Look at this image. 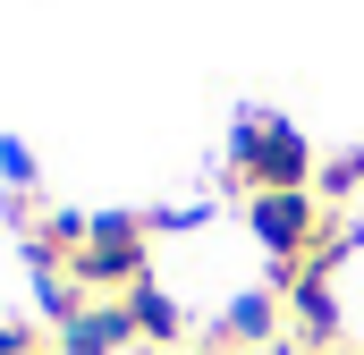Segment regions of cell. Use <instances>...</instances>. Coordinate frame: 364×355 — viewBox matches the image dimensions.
Returning a JSON list of instances; mask_svg holds the SVG:
<instances>
[{
  "instance_id": "6da1fadb",
  "label": "cell",
  "mask_w": 364,
  "mask_h": 355,
  "mask_svg": "<svg viewBox=\"0 0 364 355\" xmlns=\"http://www.w3.org/2000/svg\"><path fill=\"white\" fill-rule=\"evenodd\" d=\"M322 178V153L305 144V127L296 119H279V110H246L237 127H229V186L255 203V195H296V186H314Z\"/></svg>"
},
{
  "instance_id": "7a4b0ae2",
  "label": "cell",
  "mask_w": 364,
  "mask_h": 355,
  "mask_svg": "<svg viewBox=\"0 0 364 355\" xmlns=\"http://www.w3.org/2000/svg\"><path fill=\"white\" fill-rule=\"evenodd\" d=\"M153 237H161L153 212H85V246H77L68 279L85 296H127L153 279Z\"/></svg>"
},
{
  "instance_id": "3957f363",
  "label": "cell",
  "mask_w": 364,
  "mask_h": 355,
  "mask_svg": "<svg viewBox=\"0 0 364 355\" xmlns=\"http://www.w3.org/2000/svg\"><path fill=\"white\" fill-rule=\"evenodd\" d=\"M322 229H331V203H322L314 186H296V195H255V203H246V237L272 254V271H296L314 254Z\"/></svg>"
},
{
  "instance_id": "277c9868",
  "label": "cell",
  "mask_w": 364,
  "mask_h": 355,
  "mask_svg": "<svg viewBox=\"0 0 364 355\" xmlns=\"http://www.w3.org/2000/svg\"><path fill=\"white\" fill-rule=\"evenodd\" d=\"M279 330H288V296H279V288H237L229 313L212 322V339H220L229 355H272Z\"/></svg>"
},
{
  "instance_id": "5b68a950",
  "label": "cell",
  "mask_w": 364,
  "mask_h": 355,
  "mask_svg": "<svg viewBox=\"0 0 364 355\" xmlns=\"http://www.w3.org/2000/svg\"><path fill=\"white\" fill-rule=\"evenodd\" d=\"M51 347H60V355H127V347H136V322H127V305H119V296H93V305L60 330V339H51Z\"/></svg>"
},
{
  "instance_id": "8992f818",
  "label": "cell",
  "mask_w": 364,
  "mask_h": 355,
  "mask_svg": "<svg viewBox=\"0 0 364 355\" xmlns=\"http://www.w3.org/2000/svg\"><path fill=\"white\" fill-rule=\"evenodd\" d=\"M119 305H127V322H136V347H161V355H178V347H186V305L161 288V279L127 288Z\"/></svg>"
},
{
  "instance_id": "52a82bcc",
  "label": "cell",
  "mask_w": 364,
  "mask_h": 355,
  "mask_svg": "<svg viewBox=\"0 0 364 355\" xmlns=\"http://www.w3.org/2000/svg\"><path fill=\"white\" fill-rule=\"evenodd\" d=\"M77 246H85V212H43V220L26 229V263H34V279H43V271H68Z\"/></svg>"
},
{
  "instance_id": "ba28073f",
  "label": "cell",
  "mask_w": 364,
  "mask_h": 355,
  "mask_svg": "<svg viewBox=\"0 0 364 355\" xmlns=\"http://www.w3.org/2000/svg\"><path fill=\"white\" fill-rule=\"evenodd\" d=\"M314 195H322L331 212H339L348 195H364V144H356V153H339V161H322V178H314Z\"/></svg>"
},
{
  "instance_id": "9c48e42d",
  "label": "cell",
  "mask_w": 364,
  "mask_h": 355,
  "mask_svg": "<svg viewBox=\"0 0 364 355\" xmlns=\"http://www.w3.org/2000/svg\"><path fill=\"white\" fill-rule=\"evenodd\" d=\"M0 178H9V195H43V170H34V153L17 136H0Z\"/></svg>"
},
{
  "instance_id": "30bf717a",
  "label": "cell",
  "mask_w": 364,
  "mask_h": 355,
  "mask_svg": "<svg viewBox=\"0 0 364 355\" xmlns=\"http://www.w3.org/2000/svg\"><path fill=\"white\" fill-rule=\"evenodd\" d=\"M0 355H60L43 322H0Z\"/></svg>"
},
{
  "instance_id": "8fae6325",
  "label": "cell",
  "mask_w": 364,
  "mask_h": 355,
  "mask_svg": "<svg viewBox=\"0 0 364 355\" xmlns=\"http://www.w3.org/2000/svg\"><path fill=\"white\" fill-rule=\"evenodd\" d=\"M178 355H229V347H220V339H186Z\"/></svg>"
}]
</instances>
